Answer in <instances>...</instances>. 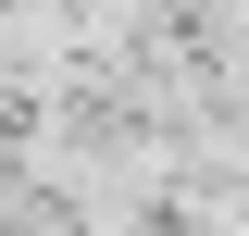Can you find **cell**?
Segmentation results:
<instances>
[{
    "mask_svg": "<svg viewBox=\"0 0 249 236\" xmlns=\"http://www.w3.org/2000/svg\"><path fill=\"white\" fill-rule=\"evenodd\" d=\"M212 50H224V75L249 87V0H212Z\"/></svg>",
    "mask_w": 249,
    "mask_h": 236,
    "instance_id": "obj_1",
    "label": "cell"
}]
</instances>
